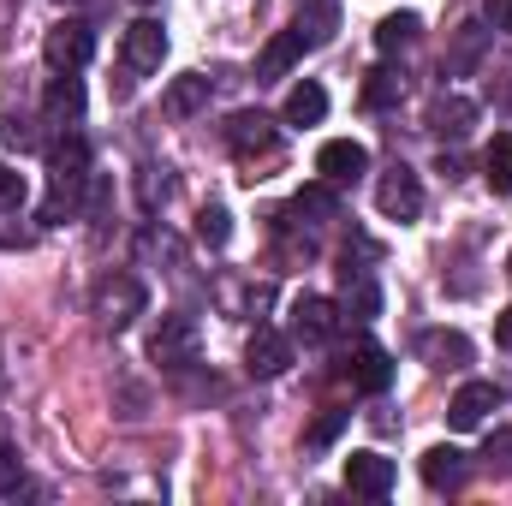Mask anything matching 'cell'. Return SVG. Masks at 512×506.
<instances>
[{"mask_svg":"<svg viewBox=\"0 0 512 506\" xmlns=\"http://www.w3.org/2000/svg\"><path fill=\"white\" fill-rule=\"evenodd\" d=\"M84 185H90V143L78 131H66L60 143H48V197H42V221H66L84 209Z\"/></svg>","mask_w":512,"mask_h":506,"instance_id":"cell-1","label":"cell"},{"mask_svg":"<svg viewBox=\"0 0 512 506\" xmlns=\"http://www.w3.org/2000/svg\"><path fill=\"white\" fill-rule=\"evenodd\" d=\"M90 54H96V30H90L84 18H60V24L42 36V60H48L54 72H84Z\"/></svg>","mask_w":512,"mask_h":506,"instance_id":"cell-2","label":"cell"},{"mask_svg":"<svg viewBox=\"0 0 512 506\" xmlns=\"http://www.w3.org/2000/svg\"><path fill=\"white\" fill-rule=\"evenodd\" d=\"M143 304H149V292H143V280H131V274H108V280L96 286V316H102V328H114V334H126L131 322L143 316Z\"/></svg>","mask_w":512,"mask_h":506,"instance_id":"cell-3","label":"cell"},{"mask_svg":"<svg viewBox=\"0 0 512 506\" xmlns=\"http://www.w3.org/2000/svg\"><path fill=\"white\" fill-rule=\"evenodd\" d=\"M149 358H155L161 370H185V364H197V322H191L185 310L161 316V328L149 334Z\"/></svg>","mask_w":512,"mask_h":506,"instance_id":"cell-4","label":"cell"},{"mask_svg":"<svg viewBox=\"0 0 512 506\" xmlns=\"http://www.w3.org/2000/svg\"><path fill=\"white\" fill-rule=\"evenodd\" d=\"M376 209H382L387 221H417L423 215V185H417V173L405 167V161H393L382 173V185H376Z\"/></svg>","mask_w":512,"mask_h":506,"instance_id":"cell-5","label":"cell"},{"mask_svg":"<svg viewBox=\"0 0 512 506\" xmlns=\"http://www.w3.org/2000/svg\"><path fill=\"white\" fill-rule=\"evenodd\" d=\"M245 370L256 381H274L292 370V334H280V328H268V322H256L251 340H245Z\"/></svg>","mask_w":512,"mask_h":506,"instance_id":"cell-6","label":"cell"},{"mask_svg":"<svg viewBox=\"0 0 512 506\" xmlns=\"http://www.w3.org/2000/svg\"><path fill=\"white\" fill-rule=\"evenodd\" d=\"M227 149H233L239 161L274 155V149H280V126H274L262 108H245V114H233V120H227Z\"/></svg>","mask_w":512,"mask_h":506,"instance_id":"cell-7","label":"cell"},{"mask_svg":"<svg viewBox=\"0 0 512 506\" xmlns=\"http://www.w3.org/2000/svg\"><path fill=\"white\" fill-rule=\"evenodd\" d=\"M316 173H322L328 185H358V179L370 173V149H364L358 137H328V143L316 149Z\"/></svg>","mask_w":512,"mask_h":506,"instance_id":"cell-8","label":"cell"},{"mask_svg":"<svg viewBox=\"0 0 512 506\" xmlns=\"http://www.w3.org/2000/svg\"><path fill=\"white\" fill-rule=\"evenodd\" d=\"M334 328H340V304H334V298H322V292L292 298V340H304V346H328Z\"/></svg>","mask_w":512,"mask_h":506,"instance_id":"cell-9","label":"cell"},{"mask_svg":"<svg viewBox=\"0 0 512 506\" xmlns=\"http://www.w3.org/2000/svg\"><path fill=\"white\" fill-rule=\"evenodd\" d=\"M120 60H126V72H137V78L161 72V60H167V30H161V18H137V24H131L126 42H120Z\"/></svg>","mask_w":512,"mask_h":506,"instance_id":"cell-10","label":"cell"},{"mask_svg":"<svg viewBox=\"0 0 512 506\" xmlns=\"http://www.w3.org/2000/svg\"><path fill=\"white\" fill-rule=\"evenodd\" d=\"M501 399H507V393H501L495 381H465V387L453 393V405H447V423H453V429H483V417L501 411Z\"/></svg>","mask_w":512,"mask_h":506,"instance_id":"cell-11","label":"cell"},{"mask_svg":"<svg viewBox=\"0 0 512 506\" xmlns=\"http://www.w3.org/2000/svg\"><path fill=\"white\" fill-rule=\"evenodd\" d=\"M417 358H423L429 370H465V364L477 358V346H471L459 328H429V334L417 340Z\"/></svg>","mask_w":512,"mask_h":506,"instance_id":"cell-12","label":"cell"},{"mask_svg":"<svg viewBox=\"0 0 512 506\" xmlns=\"http://www.w3.org/2000/svg\"><path fill=\"white\" fill-rule=\"evenodd\" d=\"M417 471H423V483L435 489V495H453V489H465V477H471V459L459 453V447H429L423 459H417Z\"/></svg>","mask_w":512,"mask_h":506,"instance_id":"cell-13","label":"cell"},{"mask_svg":"<svg viewBox=\"0 0 512 506\" xmlns=\"http://www.w3.org/2000/svg\"><path fill=\"white\" fill-rule=\"evenodd\" d=\"M346 376L358 393H387V381H393V358H387L376 340H358L352 352H346Z\"/></svg>","mask_w":512,"mask_h":506,"instance_id":"cell-14","label":"cell"},{"mask_svg":"<svg viewBox=\"0 0 512 506\" xmlns=\"http://www.w3.org/2000/svg\"><path fill=\"white\" fill-rule=\"evenodd\" d=\"M393 459H382V453H352L346 459V489L352 495H370V501H382V495H393Z\"/></svg>","mask_w":512,"mask_h":506,"instance_id":"cell-15","label":"cell"},{"mask_svg":"<svg viewBox=\"0 0 512 506\" xmlns=\"http://www.w3.org/2000/svg\"><path fill=\"white\" fill-rule=\"evenodd\" d=\"M304 48H310V36L292 24V30H280V36H268V48L256 54V78H286L298 60H304Z\"/></svg>","mask_w":512,"mask_h":506,"instance_id":"cell-16","label":"cell"},{"mask_svg":"<svg viewBox=\"0 0 512 506\" xmlns=\"http://www.w3.org/2000/svg\"><path fill=\"white\" fill-rule=\"evenodd\" d=\"M42 114H48L54 126H78V120H84V84H78L72 72H54V84H48V96H42Z\"/></svg>","mask_w":512,"mask_h":506,"instance_id":"cell-17","label":"cell"},{"mask_svg":"<svg viewBox=\"0 0 512 506\" xmlns=\"http://www.w3.org/2000/svg\"><path fill=\"white\" fill-rule=\"evenodd\" d=\"M161 108H167L173 120H197V114L209 108V78H203V72L173 78V84H167V96H161Z\"/></svg>","mask_w":512,"mask_h":506,"instance_id":"cell-18","label":"cell"},{"mask_svg":"<svg viewBox=\"0 0 512 506\" xmlns=\"http://www.w3.org/2000/svg\"><path fill=\"white\" fill-rule=\"evenodd\" d=\"M340 274H346V298H340V310L358 316V322H370V316L382 310V286L370 280V268H352V262H346Z\"/></svg>","mask_w":512,"mask_h":506,"instance_id":"cell-19","label":"cell"},{"mask_svg":"<svg viewBox=\"0 0 512 506\" xmlns=\"http://www.w3.org/2000/svg\"><path fill=\"white\" fill-rule=\"evenodd\" d=\"M322 120H328V90H322L316 78L292 84V96H286V126H322Z\"/></svg>","mask_w":512,"mask_h":506,"instance_id":"cell-20","label":"cell"},{"mask_svg":"<svg viewBox=\"0 0 512 506\" xmlns=\"http://www.w3.org/2000/svg\"><path fill=\"white\" fill-rule=\"evenodd\" d=\"M417 36H423V18H417V12H387L382 24H376V48H382V54L411 48Z\"/></svg>","mask_w":512,"mask_h":506,"instance_id":"cell-21","label":"cell"},{"mask_svg":"<svg viewBox=\"0 0 512 506\" xmlns=\"http://www.w3.org/2000/svg\"><path fill=\"white\" fill-rule=\"evenodd\" d=\"M471 120H477V108H471L465 96H441V102L429 108V126H435V137H465V131H471Z\"/></svg>","mask_w":512,"mask_h":506,"instance_id":"cell-22","label":"cell"},{"mask_svg":"<svg viewBox=\"0 0 512 506\" xmlns=\"http://www.w3.org/2000/svg\"><path fill=\"white\" fill-rule=\"evenodd\" d=\"M483 173H489L495 197H512V131H495V143L483 155Z\"/></svg>","mask_w":512,"mask_h":506,"instance_id":"cell-23","label":"cell"},{"mask_svg":"<svg viewBox=\"0 0 512 506\" xmlns=\"http://www.w3.org/2000/svg\"><path fill=\"white\" fill-rule=\"evenodd\" d=\"M197 239H203V245H209V251H221V245H227V239H233V215H227V209H221V203H209V209H203V215H197Z\"/></svg>","mask_w":512,"mask_h":506,"instance_id":"cell-24","label":"cell"},{"mask_svg":"<svg viewBox=\"0 0 512 506\" xmlns=\"http://www.w3.org/2000/svg\"><path fill=\"white\" fill-rule=\"evenodd\" d=\"M292 209H298V215H316V227L340 215V203H334V191H328V185H310V191H298V203H292Z\"/></svg>","mask_w":512,"mask_h":506,"instance_id":"cell-25","label":"cell"},{"mask_svg":"<svg viewBox=\"0 0 512 506\" xmlns=\"http://www.w3.org/2000/svg\"><path fill=\"white\" fill-rule=\"evenodd\" d=\"M399 90H405L399 72H370V84H364V108H387V102H399Z\"/></svg>","mask_w":512,"mask_h":506,"instance_id":"cell-26","label":"cell"},{"mask_svg":"<svg viewBox=\"0 0 512 506\" xmlns=\"http://www.w3.org/2000/svg\"><path fill=\"white\" fill-rule=\"evenodd\" d=\"M24 489V471H18V453H12V435L0 423V495H18Z\"/></svg>","mask_w":512,"mask_h":506,"instance_id":"cell-27","label":"cell"},{"mask_svg":"<svg viewBox=\"0 0 512 506\" xmlns=\"http://www.w3.org/2000/svg\"><path fill=\"white\" fill-rule=\"evenodd\" d=\"M483 465H489L495 477H512V429H495V435H489V447H483Z\"/></svg>","mask_w":512,"mask_h":506,"instance_id":"cell-28","label":"cell"},{"mask_svg":"<svg viewBox=\"0 0 512 506\" xmlns=\"http://www.w3.org/2000/svg\"><path fill=\"white\" fill-rule=\"evenodd\" d=\"M346 423H352V411H322V417L310 423V435H304V441H310V447H328V441H340V429H346Z\"/></svg>","mask_w":512,"mask_h":506,"instance_id":"cell-29","label":"cell"},{"mask_svg":"<svg viewBox=\"0 0 512 506\" xmlns=\"http://www.w3.org/2000/svg\"><path fill=\"white\" fill-rule=\"evenodd\" d=\"M24 197H30V185H24V173H12V167H0V209H24Z\"/></svg>","mask_w":512,"mask_h":506,"instance_id":"cell-30","label":"cell"},{"mask_svg":"<svg viewBox=\"0 0 512 506\" xmlns=\"http://www.w3.org/2000/svg\"><path fill=\"white\" fill-rule=\"evenodd\" d=\"M6 143H12V149H36V131H30V120H18V114H12V120H6Z\"/></svg>","mask_w":512,"mask_h":506,"instance_id":"cell-31","label":"cell"},{"mask_svg":"<svg viewBox=\"0 0 512 506\" xmlns=\"http://www.w3.org/2000/svg\"><path fill=\"white\" fill-rule=\"evenodd\" d=\"M483 18H489L495 30H512V0H483Z\"/></svg>","mask_w":512,"mask_h":506,"instance_id":"cell-32","label":"cell"},{"mask_svg":"<svg viewBox=\"0 0 512 506\" xmlns=\"http://www.w3.org/2000/svg\"><path fill=\"white\" fill-rule=\"evenodd\" d=\"M495 346H507V352H512V304L495 316Z\"/></svg>","mask_w":512,"mask_h":506,"instance_id":"cell-33","label":"cell"},{"mask_svg":"<svg viewBox=\"0 0 512 506\" xmlns=\"http://www.w3.org/2000/svg\"><path fill=\"white\" fill-rule=\"evenodd\" d=\"M137 6H155V0H137Z\"/></svg>","mask_w":512,"mask_h":506,"instance_id":"cell-34","label":"cell"},{"mask_svg":"<svg viewBox=\"0 0 512 506\" xmlns=\"http://www.w3.org/2000/svg\"><path fill=\"white\" fill-rule=\"evenodd\" d=\"M507 274H512V256H507Z\"/></svg>","mask_w":512,"mask_h":506,"instance_id":"cell-35","label":"cell"},{"mask_svg":"<svg viewBox=\"0 0 512 506\" xmlns=\"http://www.w3.org/2000/svg\"><path fill=\"white\" fill-rule=\"evenodd\" d=\"M304 6H310V0H304Z\"/></svg>","mask_w":512,"mask_h":506,"instance_id":"cell-36","label":"cell"}]
</instances>
